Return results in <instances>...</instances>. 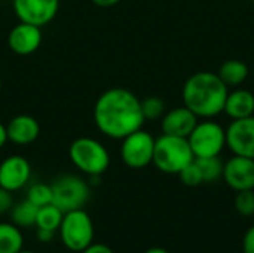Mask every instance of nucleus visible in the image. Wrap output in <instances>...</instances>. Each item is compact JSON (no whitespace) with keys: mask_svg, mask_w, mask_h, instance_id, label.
Returning a JSON list of instances; mask_svg holds the SVG:
<instances>
[{"mask_svg":"<svg viewBox=\"0 0 254 253\" xmlns=\"http://www.w3.org/2000/svg\"><path fill=\"white\" fill-rule=\"evenodd\" d=\"M97 128L110 139H124L143 128L146 122L141 110V100L125 88L104 91L94 106Z\"/></svg>","mask_w":254,"mask_h":253,"instance_id":"f257e3e1","label":"nucleus"},{"mask_svg":"<svg viewBox=\"0 0 254 253\" xmlns=\"http://www.w3.org/2000/svg\"><path fill=\"white\" fill-rule=\"evenodd\" d=\"M229 88L217 73L198 72L188 78L183 85V103L199 119H213L225 107Z\"/></svg>","mask_w":254,"mask_h":253,"instance_id":"f03ea898","label":"nucleus"},{"mask_svg":"<svg viewBox=\"0 0 254 253\" xmlns=\"http://www.w3.org/2000/svg\"><path fill=\"white\" fill-rule=\"evenodd\" d=\"M195 160L186 137L162 134L155 139L153 161L155 167L167 174H179L188 164Z\"/></svg>","mask_w":254,"mask_h":253,"instance_id":"7ed1b4c3","label":"nucleus"},{"mask_svg":"<svg viewBox=\"0 0 254 253\" xmlns=\"http://www.w3.org/2000/svg\"><path fill=\"white\" fill-rule=\"evenodd\" d=\"M68 157L82 173L98 177L110 166V154L103 143L92 137L76 139L68 149Z\"/></svg>","mask_w":254,"mask_h":253,"instance_id":"20e7f679","label":"nucleus"},{"mask_svg":"<svg viewBox=\"0 0 254 253\" xmlns=\"http://www.w3.org/2000/svg\"><path fill=\"white\" fill-rule=\"evenodd\" d=\"M58 231L63 245L71 252L80 253L94 243V224L83 209L64 213Z\"/></svg>","mask_w":254,"mask_h":253,"instance_id":"39448f33","label":"nucleus"},{"mask_svg":"<svg viewBox=\"0 0 254 253\" xmlns=\"http://www.w3.org/2000/svg\"><path fill=\"white\" fill-rule=\"evenodd\" d=\"M188 140L195 158L219 157L226 148V130L213 119L198 121Z\"/></svg>","mask_w":254,"mask_h":253,"instance_id":"423d86ee","label":"nucleus"},{"mask_svg":"<svg viewBox=\"0 0 254 253\" xmlns=\"http://www.w3.org/2000/svg\"><path fill=\"white\" fill-rule=\"evenodd\" d=\"M52 204L63 213L83 209L89 198V185L79 176L63 174L51 183Z\"/></svg>","mask_w":254,"mask_h":253,"instance_id":"0eeeda50","label":"nucleus"},{"mask_svg":"<svg viewBox=\"0 0 254 253\" xmlns=\"http://www.w3.org/2000/svg\"><path fill=\"white\" fill-rule=\"evenodd\" d=\"M155 151V137L144 131L143 128L131 133L122 139L121 157L127 167L129 169H144L153 161Z\"/></svg>","mask_w":254,"mask_h":253,"instance_id":"6e6552de","label":"nucleus"},{"mask_svg":"<svg viewBox=\"0 0 254 253\" xmlns=\"http://www.w3.org/2000/svg\"><path fill=\"white\" fill-rule=\"evenodd\" d=\"M12 6L19 21L43 27L57 16L60 0H12Z\"/></svg>","mask_w":254,"mask_h":253,"instance_id":"1a4fd4ad","label":"nucleus"},{"mask_svg":"<svg viewBox=\"0 0 254 253\" xmlns=\"http://www.w3.org/2000/svg\"><path fill=\"white\" fill-rule=\"evenodd\" d=\"M226 146L234 155L254 160V115L234 119L226 128Z\"/></svg>","mask_w":254,"mask_h":253,"instance_id":"9d476101","label":"nucleus"},{"mask_svg":"<svg viewBox=\"0 0 254 253\" xmlns=\"http://www.w3.org/2000/svg\"><path fill=\"white\" fill-rule=\"evenodd\" d=\"M222 177L226 185L237 192L254 189V160L234 155L225 163Z\"/></svg>","mask_w":254,"mask_h":253,"instance_id":"9b49d317","label":"nucleus"},{"mask_svg":"<svg viewBox=\"0 0 254 253\" xmlns=\"http://www.w3.org/2000/svg\"><path fill=\"white\" fill-rule=\"evenodd\" d=\"M31 177L30 163L21 155H10L0 163V186L15 192L22 189Z\"/></svg>","mask_w":254,"mask_h":253,"instance_id":"f8f14e48","label":"nucleus"},{"mask_svg":"<svg viewBox=\"0 0 254 253\" xmlns=\"http://www.w3.org/2000/svg\"><path fill=\"white\" fill-rule=\"evenodd\" d=\"M42 43V27L22 22L16 24L7 36V45L18 55H30L39 49Z\"/></svg>","mask_w":254,"mask_h":253,"instance_id":"ddd939ff","label":"nucleus"},{"mask_svg":"<svg viewBox=\"0 0 254 253\" xmlns=\"http://www.w3.org/2000/svg\"><path fill=\"white\" fill-rule=\"evenodd\" d=\"M199 118L186 106L174 107L164 113L161 118V130L162 134L177 136V137H189Z\"/></svg>","mask_w":254,"mask_h":253,"instance_id":"4468645a","label":"nucleus"},{"mask_svg":"<svg viewBox=\"0 0 254 253\" xmlns=\"http://www.w3.org/2000/svg\"><path fill=\"white\" fill-rule=\"evenodd\" d=\"M6 134L9 142L18 146H27L39 137L40 125L37 119L30 115H18L13 116L6 125Z\"/></svg>","mask_w":254,"mask_h":253,"instance_id":"2eb2a0df","label":"nucleus"},{"mask_svg":"<svg viewBox=\"0 0 254 253\" xmlns=\"http://www.w3.org/2000/svg\"><path fill=\"white\" fill-rule=\"evenodd\" d=\"M223 113H226L232 121L253 116L254 94L246 88H234L226 95Z\"/></svg>","mask_w":254,"mask_h":253,"instance_id":"dca6fc26","label":"nucleus"},{"mask_svg":"<svg viewBox=\"0 0 254 253\" xmlns=\"http://www.w3.org/2000/svg\"><path fill=\"white\" fill-rule=\"evenodd\" d=\"M217 75L228 88H238L247 81L249 67L241 60H226L219 67Z\"/></svg>","mask_w":254,"mask_h":253,"instance_id":"f3484780","label":"nucleus"},{"mask_svg":"<svg viewBox=\"0 0 254 253\" xmlns=\"http://www.w3.org/2000/svg\"><path fill=\"white\" fill-rule=\"evenodd\" d=\"M24 236L21 228L12 222H0V253H18L22 251Z\"/></svg>","mask_w":254,"mask_h":253,"instance_id":"a211bd4d","label":"nucleus"},{"mask_svg":"<svg viewBox=\"0 0 254 253\" xmlns=\"http://www.w3.org/2000/svg\"><path fill=\"white\" fill-rule=\"evenodd\" d=\"M9 212H10V221H12V224L16 225L18 228H31V227H36V218H37L39 207L34 206L27 198L24 201L12 206V209Z\"/></svg>","mask_w":254,"mask_h":253,"instance_id":"6ab92c4d","label":"nucleus"},{"mask_svg":"<svg viewBox=\"0 0 254 253\" xmlns=\"http://www.w3.org/2000/svg\"><path fill=\"white\" fill-rule=\"evenodd\" d=\"M63 218H64V213L55 204L49 203L46 206L39 207L37 218H36V228L57 233L60 230Z\"/></svg>","mask_w":254,"mask_h":253,"instance_id":"aec40b11","label":"nucleus"},{"mask_svg":"<svg viewBox=\"0 0 254 253\" xmlns=\"http://www.w3.org/2000/svg\"><path fill=\"white\" fill-rule=\"evenodd\" d=\"M195 163L198 164L204 183H213L219 180L223 176V167L225 163L219 157H207V158H195Z\"/></svg>","mask_w":254,"mask_h":253,"instance_id":"412c9836","label":"nucleus"},{"mask_svg":"<svg viewBox=\"0 0 254 253\" xmlns=\"http://www.w3.org/2000/svg\"><path fill=\"white\" fill-rule=\"evenodd\" d=\"M27 200L31 201L37 207H42V206H46V204L52 203V188H51V185H46V183H42V182L33 183L27 191Z\"/></svg>","mask_w":254,"mask_h":253,"instance_id":"4be33fe9","label":"nucleus"},{"mask_svg":"<svg viewBox=\"0 0 254 253\" xmlns=\"http://www.w3.org/2000/svg\"><path fill=\"white\" fill-rule=\"evenodd\" d=\"M141 110L146 121H156L161 119L165 113V103L162 98L156 95H150L141 100Z\"/></svg>","mask_w":254,"mask_h":253,"instance_id":"5701e85b","label":"nucleus"},{"mask_svg":"<svg viewBox=\"0 0 254 253\" xmlns=\"http://www.w3.org/2000/svg\"><path fill=\"white\" fill-rule=\"evenodd\" d=\"M235 209L241 216H253L254 215V189L240 191L235 197Z\"/></svg>","mask_w":254,"mask_h":253,"instance_id":"b1692460","label":"nucleus"},{"mask_svg":"<svg viewBox=\"0 0 254 253\" xmlns=\"http://www.w3.org/2000/svg\"><path fill=\"white\" fill-rule=\"evenodd\" d=\"M179 177H180L182 183H185L186 186H199L201 183H204L201 170H199L198 164L195 163V160H193L190 164H188V166L179 173Z\"/></svg>","mask_w":254,"mask_h":253,"instance_id":"393cba45","label":"nucleus"},{"mask_svg":"<svg viewBox=\"0 0 254 253\" xmlns=\"http://www.w3.org/2000/svg\"><path fill=\"white\" fill-rule=\"evenodd\" d=\"M12 206H13L12 192L0 186V215L9 212L12 209Z\"/></svg>","mask_w":254,"mask_h":253,"instance_id":"a878e982","label":"nucleus"},{"mask_svg":"<svg viewBox=\"0 0 254 253\" xmlns=\"http://www.w3.org/2000/svg\"><path fill=\"white\" fill-rule=\"evenodd\" d=\"M243 252L254 253V225L250 227L243 240Z\"/></svg>","mask_w":254,"mask_h":253,"instance_id":"bb28decb","label":"nucleus"},{"mask_svg":"<svg viewBox=\"0 0 254 253\" xmlns=\"http://www.w3.org/2000/svg\"><path fill=\"white\" fill-rule=\"evenodd\" d=\"M80 253H115L107 245L103 243H92L91 246H88L85 251H82Z\"/></svg>","mask_w":254,"mask_h":253,"instance_id":"cd10ccee","label":"nucleus"},{"mask_svg":"<svg viewBox=\"0 0 254 253\" xmlns=\"http://www.w3.org/2000/svg\"><path fill=\"white\" fill-rule=\"evenodd\" d=\"M54 236H55V233H52V231H48V230H39V228H37V234H36V237H37V240H39L40 243H49V242H52Z\"/></svg>","mask_w":254,"mask_h":253,"instance_id":"c85d7f7f","label":"nucleus"},{"mask_svg":"<svg viewBox=\"0 0 254 253\" xmlns=\"http://www.w3.org/2000/svg\"><path fill=\"white\" fill-rule=\"evenodd\" d=\"M95 6H100V7H112L115 4H118L121 0H91Z\"/></svg>","mask_w":254,"mask_h":253,"instance_id":"c756f323","label":"nucleus"},{"mask_svg":"<svg viewBox=\"0 0 254 253\" xmlns=\"http://www.w3.org/2000/svg\"><path fill=\"white\" fill-rule=\"evenodd\" d=\"M7 142V134H6V125L0 124V149L4 146V143Z\"/></svg>","mask_w":254,"mask_h":253,"instance_id":"7c9ffc66","label":"nucleus"},{"mask_svg":"<svg viewBox=\"0 0 254 253\" xmlns=\"http://www.w3.org/2000/svg\"><path fill=\"white\" fill-rule=\"evenodd\" d=\"M144 253H170V252H168V251H165V249H162V248H152V249L146 251Z\"/></svg>","mask_w":254,"mask_h":253,"instance_id":"2f4dec72","label":"nucleus"},{"mask_svg":"<svg viewBox=\"0 0 254 253\" xmlns=\"http://www.w3.org/2000/svg\"><path fill=\"white\" fill-rule=\"evenodd\" d=\"M18 253H34V252H31V251H24V249H22V251H19Z\"/></svg>","mask_w":254,"mask_h":253,"instance_id":"473e14b6","label":"nucleus"},{"mask_svg":"<svg viewBox=\"0 0 254 253\" xmlns=\"http://www.w3.org/2000/svg\"><path fill=\"white\" fill-rule=\"evenodd\" d=\"M0 92H1V78H0Z\"/></svg>","mask_w":254,"mask_h":253,"instance_id":"72a5a7b5","label":"nucleus"},{"mask_svg":"<svg viewBox=\"0 0 254 253\" xmlns=\"http://www.w3.org/2000/svg\"><path fill=\"white\" fill-rule=\"evenodd\" d=\"M252 1H253V3H254V0H252Z\"/></svg>","mask_w":254,"mask_h":253,"instance_id":"f704fd0d","label":"nucleus"}]
</instances>
